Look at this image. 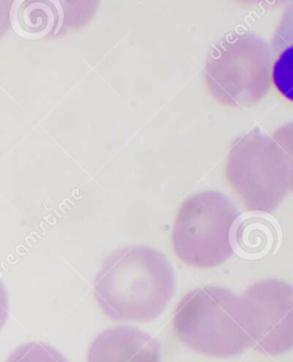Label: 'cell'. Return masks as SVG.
<instances>
[{
    "label": "cell",
    "mask_w": 293,
    "mask_h": 362,
    "mask_svg": "<svg viewBox=\"0 0 293 362\" xmlns=\"http://www.w3.org/2000/svg\"><path fill=\"white\" fill-rule=\"evenodd\" d=\"M88 362H160V345L134 327H114L94 339Z\"/></svg>",
    "instance_id": "7"
},
{
    "label": "cell",
    "mask_w": 293,
    "mask_h": 362,
    "mask_svg": "<svg viewBox=\"0 0 293 362\" xmlns=\"http://www.w3.org/2000/svg\"><path fill=\"white\" fill-rule=\"evenodd\" d=\"M239 211L224 194L204 190L179 209L172 230L174 252L195 269H215L233 255L232 232Z\"/></svg>",
    "instance_id": "5"
},
{
    "label": "cell",
    "mask_w": 293,
    "mask_h": 362,
    "mask_svg": "<svg viewBox=\"0 0 293 362\" xmlns=\"http://www.w3.org/2000/svg\"><path fill=\"white\" fill-rule=\"evenodd\" d=\"M254 349L278 356L293 346V291L285 281H259L239 296Z\"/></svg>",
    "instance_id": "6"
},
{
    "label": "cell",
    "mask_w": 293,
    "mask_h": 362,
    "mask_svg": "<svg viewBox=\"0 0 293 362\" xmlns=\"http://www.w3.org/2000/svg\"><path fill=\"white\" fill-rule=\"evenodd\" d=\"M174 293L176 275L167 257L143 245L114 251L94 282L97 304L115 321L155 320Z\"/></svg>",
    "instance_id": "1"
},
{
    "label": "cell",
    "mask_w": 293,
    "mask_h": 362,
    "mask_svg": "<svg viewBox=\"0 0 293 362\" xmlns=\"http://www.w3.org/2000/svg\"><path fill=\"white\" fill-rule=\"evenodd\" d=\"M13 1L11 0H0V40L6 35L11 25V9Z\"/></svg>",
    "instance_id": "9"
},
{
    "label": "cell",
    "mask_w": 293,
    "mask_h": 362,
    "mask_svg": "<svg viewBox=\"0 0 293 362\" xmlns=\"http://www.w3.org/2000/svg\"><path fill=\"white\" fill-rule=\"evenodd\" d=\"M172 326L179 341L203 356L234 358L253 346L241 298L225 288L189 291L178 304Z\"/></svg>",
    "instance_id": "3"
},
{
    "label": "cell",
    "mask_w": 293,
    "mask_h": 362,
    "mask_svg": "<svg viewBox=\"0 0 293 362\" xmlns=\"http://www.w3.org/2000/svg\"><path fill=\"white\" fill-rule=\"evenodd\" d=\"M273 51L256 33H232L217 42L203 68L213 99L229 108H251L272 88Z\"/></svg>",
    "instance_id": "4"
},
{
    "label": "cell",
    "mask_w": 293,
    "mask_h": 362,
    "mask_svg": "<svg viewBox=\"0 0 293 362\" xmlns=\"http://www.w3.org/2000/svg\"><path fill=\"white\" fill-rule=\"evenodd\" d=\"M225 177L248 211H275L292 190V125L236 140L226 157Z\"/></svg>",
    "instance_id": "2"
},
{
    "label": "cell",
    "mask_w": 293,
    "mask_h": 362,
    "mask_svg": "<svg viewBox=\"0 0 293 362\" xmlns=\"http://www.w3.org/2000/svg\"><path fill=\"white\" fill-rule=\"evenodd\" d=\"M6 362H68L59 351L45 343L22 344L9 354Z\"/></svg>",
    "instance_id": "8"
},
{
    "label": "cell",
    "mask_w": 293,
    "mask_h": 362,
    "mask_svg": "<svg viewBox=\"0 0 293 362\" xmlns=\"http://www.w3.org/2000/svg\"><path fill=\"white\" fill-rule=\"evenodd\" d=\"M9 314V298L6 287L0 280V330L5 326Z\"/></svg>",
    "instance_id": "10"
}]
</instances>
